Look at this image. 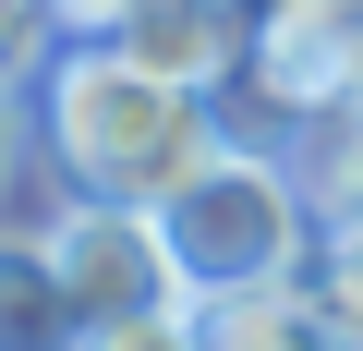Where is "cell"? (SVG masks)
<instances>
[{
	"label": "cell",
	"instance_id": "obj_1",
	"mask_svg": "<svg viewBox=\"0 0 363 351\" xmlns=\"http://www.w3.org/2000/svg\"><path fill=\"white\" fill-rule=\"evenodd\" d=\"M37 145H49V169H61L73 194L169 206V194L194 182L218 145H242V133H230L218 97L145 73L133 49H61V61L37 73Z\"/></svg>",
	"mask_w": 363,
	"mask_h": 351
},
{
	"label": "cell",
	"instance_id": "obj_8",
	"mask_svg": "<svg viewBox=\"0 0 363 351\" xmlns=\"http://www.w3.org/2000/svg\"><path fill=\"white\" fill-rule=\"evenodd\" d=\"M61 61V25H49V0H0V85H37Z\"/></svg>",
	"mask_w": 363,
	"mask_h": 351
},
{
	"label": "cell",
	"instance_id": "obj_7",
	"mask_svg": "<svg viewBox=\"0 0 363 351\" xmlns=\"http://www.w3.org/2000/svg\"><path fill=\"white\" fill-rule=\"evenodd\" d=\"M303 279H315V303L339 315V339L363 351V218H339V230H315V267H303Z\"/></svg>",
	"mask_w": 363,
	"mask_h": 351
},
{
	"label": "cell",
	"instance_id": "obj_4",
	"mask_svg": "<svg viewBox=\"0 0 363 351\" xmlns=\"http://www.w3.org/2000/svg\"><path fill=\"white\" fill-rule=\"evenodd\" d=\"M109 49H133L145 73L194 85V97H230L242 61H255V0H145Z\"/></svg>",
	"mask_w": 363,
	"mask_h": 351
},
{
	"label": "cell",
	"instance_id": "obj_10",
	"mask_svg": "<svg viewBox=\"0 0 363 351\" xmlns=\"http://www.w3.org/2000/svg\"><path fill=\"white\" fill-rule=\"evenodd\" d=\"M85 351H206V339H194V315H133V327H97Z\"/></svg>",
	"mask_w": 363,
	"mask_h": 351
},
{
	"label": "cell",
	"instance_id": "obj_11",
	"mask_svg": "<svg viewBox=\"0 0 363 351\" xmlns=\"http://www.w3.org/2000/svg\"><path fill=\"white\" fill-rule=\"evenodd\" d=\"M25 145H37V133H25V121H13V85H0V169H13V157H25Z\"/></svg>",
	"mask_w": 363,
	"mask_h": 351
},
{
	"label": "cell",
	"instance_id": "obj_6",
	"mask_svg": "<svg viewBox=\"0 0 363 351\" xmlns=\"http://www.w3.org/2000/svg\"><path fill=\"white\" fill-rule=\"evenodd\" d=\"M85 339H97V327H85V303H73L61 255L0 230V351H85Z\"/></svg>",
	"mask_w": 363,
	"mask_h": 351
},
{
	"label": "cell",
	"instance_id": "obj_12",
	"mask_svg": "<svg viewBox=\"0 0 363 351\" xmlns=\"http://www.w3.org/2000/svg\"><path fill=\"white\" fill-rule=\"evenodd\" d=\"M339 121L363 133V49H351V85H339Z\"/></svg>",
	"mask_w": 363,
	"mask_h": 351
},
{
	"label": "cell",
	"instance_id": "obj_9",
	"mask_svg": "<svg viewBox=\"0 0 363 351\" xmlns=\"http://www.w3.org/2000/svg\"><path fill=\"white\" fill-rule=\"evenodd\" d=\"M145 13V0H49V25H61V49H109L121 25Z\"/></svg>",
	"mask_w": 363,
	"mask_h": 351
},
{
	"label": "cell",
	"instance_id": "obj_3",
	"mask_svg": "<svg viewBox=\"0 0 363 351\" xmlns=\"http://www.w3.org/2000/svg\"><path fill=\"white\" fill-rule=\"evenodd\" d=\"M85 327H133V315H194V279H182L157 206H121V194H73V218L49 230Z\"/></svg>",
	"mask_w": 363,
	"mask_h": 351
},
{
	"label": "cell",
	"instance_id": "obj_5",
	"mask_svg": "<svg viewBox=\"0 0 363 351\" xmlns=\"http://www.w3.org/2000/svg\"><path fill=\"white\" fill-rule=\"evenodd\" d=\"M194 339H206V351H351V339H339V315L315 303V279L218 291V303H194Z\"/></svg>",
	"mask_w": 363,
	"mask_h": 351
},
{
	"label": "cell",
	"instance_id": "obj_2",
	"mask_svg": "<svg viewBox=\"0 0 363 351\" xmlns=\"http://www.w3.org/2000/svg\"><path fill=\"white\" fill-rule=\"evenodd\" d=\"M182 279H194V303L218 291H267V279H303L315 267V194H303V169L279 145H218L194 182H182L157 206Z\"/></svg>",
	"mask_w": 363,
	"mask_h": 351
}]
</instances>
